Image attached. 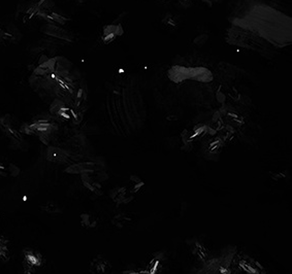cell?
Here are the masks:
<instances>
[{
  "mask_svg": "<svg viewBox=\"0 0 292 274\" xmlns=\"http://www.w3.org/2000/svg\"><path fill=\"white\" fill-rule=\"evenodd\" d=\"M24 259H25V264L29 267H39L42 266L43 264V257L39 253L31 251V250H26L24 253Z\"/></svg>",
  "mask_w": 292,
  "mask_h": 274,
  "instance_id": "10",
  "label": "cell"
},
{
  "mask_svg": "<svg viewBox=\"0 0 292 274\" xmlns=\"http://www.w3.org/2000/svg\"><path fill=\"white\" fill-rule=\"evenodd\" d=\"M28 128L30 131L40 135L43 139L50 137V135L53 134L54 131L56 130V126L47 121L37 122V123L30 125Z\"/></svg>",
  "mask_w": 292,
  "mask_h": 274,
  "instance_id": "6",
  "label": "cell"
},
{
  "mask_svg": "<svg viewBox=\"0 0 292 274\" xmlns=\"http://www.w3.org/2000/svg\"><path fill=\"white\" fill-rule=\"evenodd\" d=\"M9 250H8V241L4 238H0V259L8 260Z\"/></svg>",
  "mask_w": 292,
  "mask_h": 274,
  "instance_id": "15",
  "label": "cell"
},
{
  "mask_svg": "<svg viewBox=\"0 0 292 274\" xmlns=\"http://www.w3.org/2000/svg\"><path fill=\"white\" fill-rule=\"evenodd\" d=\"M193 253L198 257V259L204 263H208L210 261V254L208 250L202 246L201 243H196V247L193 249Z\"/></svg>",
  "mask_w": 292,
  "mask_h": 274,
  "instance_id": "13",
  "label": "cell"
},
{
  "mask_svg": "<svg viewBox=\"0 0 292 274\" xmlns=\"http://www.w3.org/2000/svg\"><path fill=\"white\" fill-rule=\"evenodd\" d=\"M91 274H113L112 267L105 258L97 257L91 263Z\"/></svg>",
  "mask_w": 292,
  "mask_h": 274,
  "instance_id": "8",
  "label": "cell"
},
{
  "mask_svg": "<svg viewBox=\"0 0 292 274\" xmlns=\"http://www.w3.org/2000/svg\"><path fill=\"white\" fill-rule=\"evenodd\" d=\"M122 33H123V28L120 24L108 25L104 28L102 40L105 44H110L111 42H113L117 36L121 35Z\"/></svg>",
  "mask_w": 292,
  "mask_h": 274,
  "instance_id": "9",
  "label": "cell"
},
{
  "mask_svg": "<svg viewBox=\"0 0 292 274\" xmlns=\"http://www.w3.org/2000/svg\"><path fill=\"white\" fill-rule=\"evenodd\" d=\"M47 158L49 161H52V162L66 163L72 158V155H71L70 151L63 149V148L56 147V146H50L48 149V153H47Z\"/></svg>",
  "mask_w": 292,
  "mask_h": 274,
  "instance_id": "7",
  "label": "cell"
},
{
  "mask_svg": "<svg viewBox=\"0 0 292 274\" xmlns=\"http://www.w3.org/2000/svg\"><path fill=\"white\" fill-rule=\"evenodd\" d=\"M18 32V29L12 25H0V41H15L17 40Z\"/></svg>",
  "mask_w": 292,
  "mask_h": 274,
  "instance_id": "11",
  "label": "cell"
},
{
  "mask_svg": "<svg viewBox=\"0 0 292 274\" xmlns=\"http://www.w3.org/2000/svg\"><path fill=\"white\" fill-rule=\"evenodd\" d=\"M103 112L110 130L119 136L138 134L145 126L147 108L138 74L120 69L105 86Z\"/></svg>",
  "mask_w": 292,
  "mask_h": 274,
  "instance_id": "1",
  "label": "cell"
},
{
  "mask_svg": "<svg viewBox=\"0 0 292 274\" xmlns=\"http://www.w3.org/2000/svg\"><path fill=\"white\" fill-rule=\"evenodd\" d=\"M128 195H129V193L124 188H121V189H118L117 191H115L112 194V197H113L115 202L124 203V202L131 201V197H129Z\"/></svg>",
  "mask_w": 292,
  "mask_h": 274,
  "instance_id": "14",
  "label": "cell"
},
{
  "mask_svg": "<svg viewBox=\"0 0 292 274\" xmlns=\"http://www.w3.org/2000/svg\"><path fill=\"white\" fill-rule=\"evenodd\" d=\"M237 259V266L245 274H265V269L256 261L246 255H239Z\"/></svg>",
  "mask_w": 292,
  "mask_h": 274,
  "instance_id": "4",
  "label": "cell"
},
{
  "mask_svg": "<svg viewBox=\"0 0 292 274\" xmlns=\"http://www.w3.org/2000/svg\"><path fill=\"white\" fill-rule=\"evenodd\" d=\"M25 274H32V273H31V272H29V271H26V272H25Z\"/></svg>",
  "mask_w": 292,
  "mask_h": 274,
  "instance_id": "17",
  "label": "cell"
},
{
  "mask_svg": "<svg viewBox=\"0 0 292 274\" xmlns=\"http://www.w3.org/2000/svg\"><path fill=\"white\" fill-rule=\"evenodd\" d=\"M233 22L276 47L291 43V19L266 5L251 7Z\"/></svg>",
  "mask_w": 292,
  "mask_h": 274,
  "instance_id": "2",
  "label": "cell"
},
{
  "mask_svg": "<svg viewBox=\"0 0 292 274\" xmlns=\"http://www.w3.org/2000/svg\"><path fill=\"white\" fill-rule=\"evenodd\" d=\"M97 169V165L94 163H81V164H76L71 166L70 168L67 169V172L70 173H86V172H91Z\"/></svg>",
  "mask_w": 292,
  "mask_h": 274,
  "instance_id": "12",
  "label": "cell"
},
{
  "mask_svg": "<svg viewBox=\"0 0 292 274\" xmlns=\"http://www.w3.org/2000/svg\"><path fill=\"white\" fill-rule=\"evenodd\" d=\"M43 210H45L47 212H50V214H55V212L59 211L58 206L53 204V203H47L46 205H44L43 206Z\"/></svg>",
  "mask_w": 292,
  "mask_h": 274,
  "instance_id": "16",
  "label": "cell"
},
{
  "mask_svg": "<svg viewBox=\"0 0 292 274\" xmlns=\"http://www.w3.org/2000/svg\"><path fill=\"white\" fill-rule=\"evenodd\" d=\"M41 31L52 37H56V38L68 41V42H74V38H75V36L71 32H69L68 30H64L52 23L44 24L41 27Z\"/></svg>",
  "mask_w": 292,
  "mask_h": 274,
  "instance_id": "5",
  "label": "cell"
},
{
  "mask_svg": "<svg viewBox=\"0 0 292 274\" xmlns=\"http://www.w3.org/2000/svg\"><path fill=\"white\" fill-rule=\"evenodd\" d=\"M227 41L233 45H238L242 48L257 51L259 53L267 54L270 52L271 44L266 42L261 36L249 31V30L234 26L227 32Z\"/></svg>",
  "mask_w": 292,
  "mask_h": 274,
  "instance_id": "3",
  "label": "cell"
}]
</instances>
